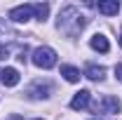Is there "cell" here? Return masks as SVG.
<instances>
[{"instance_id":"1","label":"cell","mask_w":122,"mask_h":120,"mask_svg":"<svg viewBox=\"0 0 122 120\" xmlns=\"http://www.w3.org/2000/svg\"><path fill=\"white\" fill-rule=\"evenodd\" d=\"M30 59L38 68H52V66H56V52L52 47H38Z\"/></svg>"},{"instance_id":"2","label":"cell","mask_w":122,"mask_h":120,"mask_svg":"<svg viewBox=\"0 0 122 120\" xmlns=\"http://www.w3.org/2000/svg\"><path fill=\"white\" fill-rule=\"evenodd\" d=\"M33 14V10H30V5H19V7H12L10 10V19L14 21V24H26Z\"/></svg>"},{"instance_id":"3","label":"cell","mask_w":122,"mask_h":120,"mask_svg":"<svg viewBox=\"0 0 122 120\" xmlns=\"http://www.w3.org/2000/svg\"><path fill=\"white\" fill-rule=\"evenodd\" d=\"M120 108H122V104L115 97H110V94H106L99 101V106H96V111H101V113H120Z\"/></svg>"},{"instance_id":"4","label":"cell","mask_w":122,"mask_h":120,"mask_svg":"<svg viewBox=\"0 0 122 120\" xmlns=\"http://www.w3.org/2000/svg\"><path fill=\"white\" fill-rule=\"evenodd\" d=\"M89 99H92V92L89 90H80L75 97L71 99V108H73V111H82V108H87Z\"/></svg>"},{"instance_id":"5","label":"cell","mask_w":122,"mask_h":120,"mask_svg":"<svg viewBox=\"0 0 122 120\" xmlns=\"http://www.w3.org/2000/svg\"><path fill=\"white\" fill-rule=\"evenodd\" d=\"M19 78H21L19 71L12 68V66H7V68H2V71H0V80H2V85H5V87H14L16 82H19Z\"/></svg>"},{"instance_id":"6","label":"cell","mask_w":122,"mask_h":120,"mask_svg":"<svg viewBox=\"0 0 122 120\" xmlns=\"http://www.w3.org/2000/svg\"><path fill=\"white\" fill-rule=\"evenodd\" d=\"M96 10H99L101 14H106V16H115L120 12V2H117V0H103V2L96 5Z\"/></svg>"},{"instance_id":"7","label":"cell","mask_w":122,"mask_h":120,"mask_svg":"<svg viewBox=\"0 0 122 120\" xmlns=\"http://www.w3.org/2000/svg\"><path fill=\"white\" fill-rule=\"evenodd\" d=\"M89 45H92V49H96V52H103V54H106L108 49H110V45H108V38H106V35H101V33L92 35Z\"/></svg>"},{"instance_id":"8","label":"cell","mask_w":122,"mask_h":120,"mask_svg":"<svg viewBox=\"0 0 122 120\" xmlns=\"http://www.w3.org/2000/svg\"><path fill=\"white\" fill-rule=\"evenodd\" d=\"M61 75H63L68 82H80V78H82L75 66H61Z\"/></svg>"},{"instance_id":"9","label":"cell","mask_w":122,"mask_h":120,"mask_svg":"<svg viewBox=\"0 0 122 120\" xmlns=\"http://www.w3.org/2000/svg\"><path fill=\"white\" fill-rule=\"evenodd\" d=\"M85 75H87L89 80H96V82H99V80H103V75H106V68H103V66H94V64H92V66H87Z\"/></svg>"},{"instance_id":"10","label":"cell","mask_w":122,"mask_h":120,"mask_svg":"<svg viewBox=\"0 0 122 120\" xmlns=\"http://www.w3.org/2000/svg\"><path fill=\"white\" fill-rule=\"evenodd\" d=\"M30 10H33V14L38 16L40 21H45L47 14H49V5L47 2H38V5H30Z\"/></svg>"},{"instance_id":"11","label":"cell","mask_w":122,"mask_h":120,"mask_svg":"<svg viewBox=\"0 0 122 120\" xmlns=\"http://www.w3.org/2000/svg\"><path fill=\"white\" fill-rule=\"evenodd\" d=\"M47 92H49V87H47V85H35V87L30 90V97L40 99V97H47Z\"/></svg>"},{"instance_id":"12","label":"cell","mask_w":122,"mask_h":120,"mask_svg":"<svg viewBox=\"0 0 122 120\" xmlns=\"http://www.w3.org/2000/svg\"><path fill=\"white\" fill-rule=\"evenodd\" d=\"M7 57H10V49L5 45H0V59H7Z\"/></svg>"},{"instance_id":"13","label":"cell","mask_w":122,"mask_h":120,"mask_svg":"<svg viewBox=\"0 0 122 120\" xmlns=\"http://www.w3.org/2000/svg\"><path fill=\"white\" fill-rule=\"evenodd\" d=\"M0 35H10V28L5 26V21H0Z\"/></svg>"},{"instance_id":"14","label":"cell","mask_w":122,"mask_h":120,"mask_svg":"<svg viewBox=\"0 0 122 120\" xmlns=\"http://www.w3.org/2000/svg\"><path fill=\"white\" fill-rule=\"evenodd\" d=\"M115 75H117V80L122 82V64H117V66H115Z\"/></svg>"},{"instance_id":"15","label":"cell","mask_w":122,"mask_h":120,"mask_svg":"<svg viewBox=\"0 0 122 120\" xmlns=\"http://www.w3.org/2000/svg\"><path fill=\"white\" fill-rule=\"evenodd\" d=\"M117 40H120V47H122V31H120V38H117Z\"/></svg>"},{"instance_id":"16","label":"cell","mask_w":122,"mask_h":120,"mask_svg":"<svg viewBox=\"0 0 122 120\" xmlns=\"http://www.w3.org/2000/svg\"><path fill=\"white\" fill-rule=\"evenodd\" d=\"M38 120H42V118H38Z\"/></svg>"}]
</instances>
